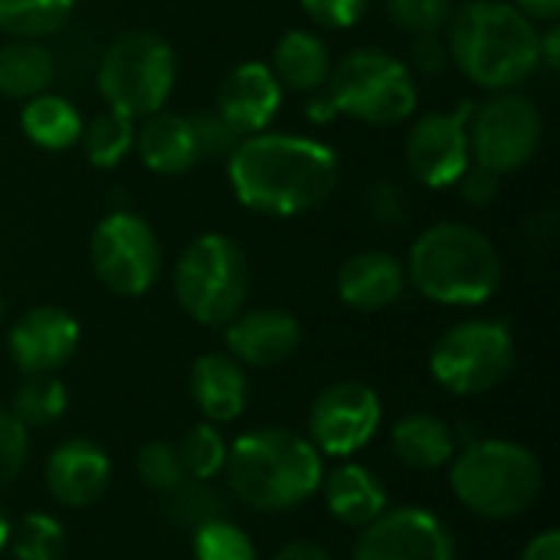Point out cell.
<instances>
[{"instance_id": "cell-1", "label": "cell", "mask_w": 560, "mask_h": 560, "mask_svg": "<svg viewBox=\"0 0 560 560\" xmlns=\"http://www.w3.org/2000/svg\"><path fill=\"white\" fill-rule=\"evenodd\" d=\"M236 200L262 217H299L322 207L338 184V154L305 135L259 131L226 158Z\"/></svg>"}, {"instance_id": "cell-2", "label": "cell", "mask_w": 560, "mask_h": 560, "mask_svg": "<svg viewBox=\"0 0 560 560\" xmlns=\"http://www.w3.org/2000/svg\"><path fill=\"white\" fill-rule=\"evenodd\" d=\"M450 62L479 89L512 92L538 69V26L509 0H466L446 23Z\"/></svg>"}, {"instance_id": "cell-3", "label": "cell", "mask_w": 560, "mask_h": 560, "mask_svg": "<svg viewBox=\"0 0 560 560\" xmlns=\"http://www.w3.org/2000/svg\"><path fill=\"white\" fill-rule=\"evenodd\" d=\"M226 489L253 512L279 515L305 505L325 479V459L289 427L243 433L226 453Z\"/></svg>"}, {"instance_id": "cell-4", "label": "cell", "mask_w": 560, "mask_h": 560, "mask_svg": "<svg viewBox=\"0 0 560 560\" xmlns=\"http://www.w3.org/2000/svg\"><path fill=\"white\" fill-rule=\"evenodd\" d=\"M407 282L436 305H482L502 285V256L492 240L469 223H433L407 256Z\"/></svg>"}, {"instance_id": "cell-5", "label": "cell", "mask_w": 560, "mask_h": 560, "mask_svg": "<svg viewBox=\"0 0 560 560\" xmlns=\"http://www.w3.org/2000/svg\"><path fill=\"white\" fill-rule=\"evenodd\" d=\"M450 486L456 502L489 522L525 515L545 486L538 456L509 440H476L453 456Z\"/></svg>"}, {"instance_id": "cell-6", "label": "cell", "mask_w": 560, "mask_h": 560, "mask_svg": "<svg viewBox=\"0 0 560 560\" xmlns=\"http://www.w3.org/2000/svg\"><path fill=\"white\" fill-rule=\"evenodd\" d=\"M174 295L184 315L203 328H223L249 299V262L223 233L197 236L174 262Z\"/></svg>"}, {"instance_id": "cell-7", "label": "cell", "mask_w": 560, "mask_h": 560, "mask_svg": "<svg viewBox=\"0 0 560 560\" xmlns=\"http://www.w3.org/2000/svg\"><path fill=\"white\" fill-rule=\"evenodd\" d=\"M325 95L338 115L364 125H400L417 112L420 92L410 66L377 46H361L331 66Z\"/></svg>"}, {"instance_id": "cell-8", "label": "cell", "mask_w": 560, "mask_h": 560, "mask_svg": "<svg viewBox=\"0 0 560 560\" xmlns=\"http://www.w3.org/2000/svg\"><path fill=\"white\" fill-rule=\"evenodd\" d=\"M177 56L171 43L151 30L121 33L98 59L95 85L108 108L141 121L161 112L174 92Z\"/></svg>"}, {"instance_id": "cell-9", "label": "cell", "mask_w": 560, "mask_h": 560, "mask_svg": "<svg viewBox=\"0 0 560 560\" xmlns=\"http://www.w3.org/2000/svg\"><path fill=\"white\" fill-rule=\"evenodd\" d=\"M515 364V338L505 322L469 318L440 335L430 354L433 381L456 397H479L499 387Z\"/></svg>"}, {"instance_id": "cell-10", "label": "cell", "mask_w": 560, "mask_h": 560, "mask_svg": "<svg viewBox=\"0 0 560 560\" xmlns=\"http://www.w3.org/2000/svg\"><path fill=\"white\" fill-rule=\"evenodd\" d=\"M89 262L95 279L121 299L151 292L161 276L164 253L151 223L131 210H112L89 236Z\"/></svg>"}, {"instance_id": "cell-11", "label": "cell", "mask_w": 560, "mask_h": 560, "mask_svg": "<svg viewBox=\"0 0 560 560\" xmlns=\"http://www.w3.org/2000/svg\"><path fill=\"white\" fill-rule=\"evenodd\" d=\"M545 121L538 105L528 95L492 92L482 105H472L469 115V164H479L492 174H512L525 167L541 148Z\"/></svg>"}, {"instance_id": "cell-12", "label": "cell", "mask_w": 560, "mask_h": 560, "mask_svg": "<svg viewBox=\"0 0 560 560\" xmlns=\"http://www.w3.org/2000/svg\"><path fill=\"white\" fill-rule=\"evenodd\" d=\"M381 427V397L364 381H338L325 387L308 410V440L322 456H354Z\"/></svg>"}, {"instance_id": "cell-13", "label": "cell", "mask_w": 560, "mask_h": 560, "mask_svg": "<svg viewBox=\"0 0 560 560\" xmlns=\"http://www.w3.org/2000/svg\"><path fill=\"white\" fill-rule=\"evenodd\" d=\"M476 102H459L450 112L423 115L404 141L407 171L430 190L456 187L469 167V115Z\"/></svg>"}, {"instance_id": "cell-14", "label": "cell", "mask_w": 560, "mask_h": 560, "mask_svg": "<svg viewBox=\"0 0 560 560\" xmlns=\"http://www.w3.org/2000/svg\"><path fill=\"white\" fill-rule=\"evenodd\" d=\"M351 560H456V538L430 509H387L361 528Z\"/></svg>"}, {"instance_id": "cell-15", "label": "cell", "mask_w": 560, "mask_h": 560, "mask_svg": "<svg viewBox=\"0 0 560 560\" xmlns=\"http://www.w3.org/2000/svg\"><path fill=\"white\" fill-rule=\"evenodd\" d=\"M79 348V322L59 305H36L23 312L10 335L7 351L13 364L30 374H56Z\"/></svg>"}, {"instance_id": "cell-16", "label": "cell", "mask_w": 560, "mask_h": 560, "mask_svg": "<svg viewBox=\"0 0 560 560\" xmlns=\"http://www.w3.org/2000/svg\"><path fill=\"white\" fill-rule=\"evenodd\" d=\"M226 328V351L243 368H276L302 345V325L285 308H243Z\"/></svg>"}, {"instance_id": "cell-17", "label": "cell", "mask_w": 560, "mask_h": 560, "mask_svg": "<svg viewBox=\"0 0 560 560\" xmlns=\"http://www.w3.org/2000/svg\"><path fill=\"white\" fill-rule=\"evenodd\" d=\"M282 108V85L269 62H240L217 89V112L246 138L272 125Z\"/></svg>"}, {"instance_id": "cell-18", "label": "cell", "mask_w": 560, "mask_h": 560, "mask_svg": "<svg viewBox=\"0 0 560 560\" xmlns=\"http://www.w3.org/2000/svg\"><path fill=\"white\" fill-rule=\"evenodd\" d=\"M43 479L62 509H89L112 482V459L92 440H66L49 453Z\"/></svg>"}, {"instance_id": "cell-19", "label": "cell", "mask_w": 560, "mask_h": 560, "mask_svg": "<svg viewBox=\"0 0 560 560\" xmlns=\"http://www.w3.org/2000/svg\"><path fill=\"white\" fill-rule=\"evenodd\" d=\"M407 289V269L394 253L364 249L345 259L338 269V295L348 308L358 312H384Z\"/></svg>"}, {"instance_id": "cell-20", "label": "cell", "mask_w": 560, "mask_h": 560, "mask_svg": "<svg viewBox=\"0 0 560 560\" xmlns=\"http://www.w3.org/2000/svg\"><path fill=\"white\" fill-rule=\"evenodd\" d=\"M190 397L207 423H233L246 413L249 404V377L246 368L220 351H207L190 368Z\"/></svg>"}, {"instance_id": "cell-21", "label": "cell", "mask_w": 560, "mask_h": 560, "mask_svg": "<svg viewBox=\"0 0 560 560\" xmlns=\"http://www.w3.org/2000/svg\"><path fill=\"white\" fill-rule=\"evenodd\" d=\"M325 505L331 512L335 522H341L345 528H368L374 518H381L387 512V489L384 482L361 463H341L338 469H331L322 479Z\"/></svg>"}, {"instance_id": "cell-22", "label": "cell", "mask_w": 560, "mask_h": 560, "mask_svg": "<svg viewBox=\"0 0 560 560\" xmlns=\"http://www.w3.org/2000/svg\"><path fill=\"white\" fill-rule=\"evenodd\" d=\"M135 148L144 167L161 177H177L200 161L190 118L164 112V108L141 118V128H135Z\"/></svg>"}, {"instance_id": "cell-23", "label": "cell", "mask_w": 560, "mask_h": 560, "mask_svg": "<svg viewBox=\"0 0 560 560\" xmlns=\"http://www.w3.org/2000/svg\"><path fill=\"white\" fill-rule=\"evenodd\" d=\"M272 72L282 89L318 92L331 75V52L312 30H285L272 49Z\"/></svg>"}, {"instance_id": "cell-24", "label": "cell", "mask_w": 560, "mask_h": 560, "mask_svg": "<svg viewBox=\"0 0 560 560\" xmlns=\"http://www.w3.org/2000/svg\"><path fill=\"white\" fill-rule=\"evenodd\" d=\"M390 450L404 466L430 472L453 463L456 433L450 423H443L433 413H410L390 430Z\"/></svg>"}, {"instance_id": "cell-25", "label": "cell", "mask_w": 560, "mask_h": 560, "mask_svg": "<svg viewBox=\"0 0 560 560\" xmlns=\"http://www.w3.org/2000/svg\"><path fill=\"white\" fill-rule=\"evenodd\" d=\"M52 79L56 59L43 39H10L0 46V95L26 102L49 92Z\"/></svg>"}, {"instance_id": "cell-26", "label": "cell", "mask_w": 560, "mask_h": 560, "mask_svg": "<svg viewBox=\"0 0 560 560\" xmlns=\"http://www.w3.org/2000/svg\"><path fill=\"white\" fill-rule=\"evenodd\" d=\"M82 115L79 108L52 92L33 95L23 102L20 112V128L26 135V141H33L43 151H66L82 138Z\"/></svg>"}, {"instance_id": "cell-27", "label": "cell", "mask_w": 560, "mask_h": 560, "mask_svg": "<svg viewBox=\"0 0 560 560\" xmlns=\"http://www.w3.org/2000/svg\"><path fill=\"white\" fill-rule=\"evenodd\" d=\"M75 0H0V33L13 39H46L59 33Z\"/></svg>"}, {"instance_id": "cell-28", "label": "cell", "mask_w": 560, "mask_h": 560, "mask_svg": "<svg viewBox=\"0 0 560 560\" xmlns=\"http://www.w3.org/2000/svg\"><path fill=\"white\" fill-rule=\"evenodd\" d=\"M82 148L92 167L112 171L135 148V118L115 108H102L89 125H82Z\"/></svg>"}, {"instance_id": "cell-29", "label": "cell", "mask_w": 560, "mask_h": 560, "mask_svg": "<svg viewBox=\"0 0 560 560\" xmlns=\"http://www.w3.org/2000/svg\"><path fill=\"white\" fill-rule=\"evenodd\" d=\"M164 518L177 528H200L207 522H217V518H230V502L220 489H213V482H200V479H187L180 482L174 492L164 495V505H161Z\"/></svg>"}, {"instance_id": "cell-30", "label": "cell", "mask_w": 560, "mask_h": 560, "mask_svg": "<svg viewBox=\"0 0 560 560\" xmlns=\"http://www.w3.org/2000/svg\"><path fill=\"white\" fill-rule=\"evenodd\" d=\"M66 407H69V390L56 374H30L16 387L10 413L26 430H39V427H52L66 413Z\"/></svg>"}, {"instance_id": "cell-31", "label": "cell", "mask_w": 560, "mask_h": 560, "mask_svg": "<svg viewBox=\"0 0 560 560\" xmlns=\"http://www.w3.org/2000/svg\"><path fill=\"white\" fill-rule=\"evenodd\" d=\"M7 545L13 548L16 560H62L66 528L46 512H30L13 525Z\"/></svg>"}, {"instance_id": "cell-32", "label": "cell", "mask_w": 560, "mask_h": 560, "mask_svg": "<svg viewBox=\"0 0 560 560\" xmlns=\"http://www.w3.org/2000/svg\"><path fill=\"white\" fill-rule=\"evenodd\" d=\"M226 453H230V446H226L220 427H213V423L190 427L184 433V440L177 443V456H180L187 479H200V482H213L223 472Z\"/></svg>"}, {"instance_id": "cell-33", "label": "cell", "mask_w": 560, "mask_h": 560, "mask_svg": "<svg viewBox=\"0 0 560 560\" xmlns=\"http://www.w3.org/2000/svg\"><path fill=\"white\" fill-rule=\"evenodd\" d=\"M194 560H256V545L233 518H217L194 528Z\"/></svg>"}, {"instance_id": "cell-34", "label": "cell", "mask_w": 560, "mask_h": 560, "mask_svg": "<svg viewBox=\"0 0 560 560\" xmlns=\"http://www.w3.org/2000/svg\"><path fill=\"white\" fill-rule=\"evenodd\" d=\"M138 476L144 479L148 489H154L158 495H167L174 492L180 482H187V472L180 466V456H177V446L174 443H164V440H154V443H144L138 450Z\"/></svg>"}, {"instance_id": "cell-35", "label": "cell", "mask_w": 560, "mask_h": 560, "mask_svg": "<svg viewBox=\"0 0 560 560\" xmlns=\"http://www.w3.org/2000/svg\"><path fill=\"white\" fill-rule=\"evenodd\" d=\"M453 10H456V0H387L390 20L410 36L443 33Z\"/></svg>"}, {"instance_id": "cell-36", "label": "cell", "mask_w": 560, "mask_h": 560, "mask_svg": "<svg viewBox=\"0 0 560 560\" xmlns=\"http://www.w3.org/2000/svg\"><path fill=\"white\" fill-rule=\"evenodd\" d=\"M190 128H194V141H197V154L203 158H230L233 148L240 144V131L213 108V112H194L187 115Z\"/></svg>"}, {"instance_id": "cell-37", "label": "cell", "mask_w": 560, "mask_h": 560, "mask_svg": "<svg viewBox=\"0 0 560 560\" xmlns=\"http://www.w3.org/2000/svg\"><path fill=\"white\" fill-rule=\"evenodd\" d=\"M30 459V430L10 413L0 410V489H7Z\"/></svg>"}, {"instance_id": "cell-38", "label": "cell", "mask_w": 560, "mask_h": 560, "mask_svg": "<svg viewBox=\"0 0 560 560\" xmlns=\"http://www.w3.org/2000/svg\"><path fill=\"white\" fill-rule=\"evenodd\" d=\"M299 3L312 23L325 30H348L368 13L371 0H299Z\"/></svg>"}, {"instance_id": "cell-39", "label": "cell", "mask_w": 560, "mask_h": 560, "mask_svg": "<svg viewBox=\"0 0 560 560\" xmlns=\"http://www.w3.org/2000/svg\"><path fill=\"white\" fill-rule=\"evenodd\" d=\"M410 66L420 72V75H443L446 66H450V49H446V39L440 33H420L413 36L410 43Z\"/></svg>"}, {"instance_id": "cell-40", "label": "cell", "mask_w": 560, "mask_h": 560, "mask_svg": "<svg viewBox=\"0 0 560 560\" xmlns=\"http://www.w3.org/2000/svg\"><path fill=\"white\" fill-rule=\"evenodd\" d=\"M368 210L377 223H387V226H397L407 220V200L390 180H381L368 190Z\"/></svg>"}, {"instance_id": "cell-41", "label": "cell", "mask_w": 560, "mask_h": 560, "mask_svg": "<svg viewBox=\"0 0 560 560\" xmlns=\"http://www.w3.org/2000/svg\"><path fill=\"white\" fill-rule=\"evenodd\" d=\"M456 187H459V194H463L466 203H472V207H489V203L499 197V174H492V171H486V167H479V164H469V167L463 171V177L456 180Z\"/></svg>"}, {"instance_id": "cell-42", "label": "cell", "mask_w": 560, "mask_h": 560, "mask_svg": "<svg viewBox=\"0 0 560 560\" xmlns=\"http://www.w3.org/2000/svg\"><path fill=\"white\" fill-rule=\"evenodd\" d=\"M522 560H560V532L558 528H545L538 532L525 551H522Z\"/></svg>"}, {"instance_id": "cell-43", "label": "cell", "mask_w": 560, "mask_h": 560, "mask_svg": "<svg viewBox=\"0 0 560 560\" xmlns=\"http://www.w3.org/2000/svg\"><path fill=\"white\" fill-rule=\"evenodd\" d=\"M512 7L532 23H558L560 0H512Z\"/></svg>"}, {"instance_id": "cell-44", "label": "cell", "mask_w": 560, "mask_h": 560, "mask_svg": "<svg viewBox=\"0 0 560 560\" xmlns=\"http://www.w3.org/2000/svg\"><path fill=\"white\" fill-rule=\"evenodd\" d=\"M272 560H335V558H331L318 541H305V538H299V541H289L285 548H279Z\"/></svg>"}, {"instance_id": "cell-45", "label": "cell", "mask_w": 560, "mask_h": 560, "mask_svg": "<svg viewBox=\"0 0 560 560\" xmlns=\"http://www.w3.org/2000/svg\"><path fill=\"white\" fill-rule=\"evenodd\" d=\"M548 30L541 33L538 30V56H541V66L548 69H558L560 66V26L558 23H545Z\"/></svg>"}, {"instance_id": "cell-46", "label": "cell", "mask_w": 560, "mask_h": 560, "mask_svg": "<svg viewBox=\"0 0 560 560\" xmlns=\"http://www.w3.org/2000/svg\"><path fill=\"white\" fill-rule=\"evenodd\" d=\"M305 115H308V118H312L315 125H325V121L338 118V112H335L331 98L325 95V89L312 92V98H308V108H305Z\"/></svg>"}, {"instance_id": "cell-47", "label": "cell", "mask_w": 560, "mask_h": 560, "mask_svg": "<svg viewBox=\"0 0 560 560\" xmlns=\"http://www.w3.org/2000/svg\"><path fill=\"white\" fill-rule=\"evenodd\" d=\"M7 538H10V522H7V515H3V509H0V551L7 548Z\"/></svg>"}, {"instance_id": "cell-48", "label": "cell", "mask_w": 560, "mask_h": 560, "mask_svg": "<svg viewBox=\"0 0 560 560\" xmlns=\"http://www.w3.org/2000/svg\"><path fill=\"white\" fill-rule=\"evenodd\" d=\"M0 322H3V295H0Z\"/></svg>"}]
</instances>
